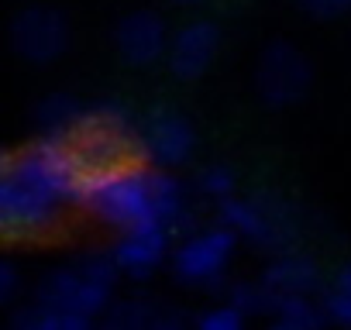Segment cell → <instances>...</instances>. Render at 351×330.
I'll return each mask as SVG.
<instances>
[{"mask_svg": "<svg viewBox=\"0 0 351 330\" xmlns=\"http://www.w3.org/2000/svg\"><path fill=\"white\" fill-rule=\"evenodd\" d=\"M76 207H83L104 227L128 234V231H169L176 234L190 210L186 193L165 169L131 158L104 169H90L83 176Z\"/></svg>", "mask_w": 351, "mask_h": 330, "instance_id": "cell-1", "label": "cell"}, {"mask_svg": "<svg viewBox=\"0 0 351 330\" xmlns=\"http://www.w3.org/2000/svg\"><path fill=\"white\" fill-rule=\"evenodd\" d=\"M66 207V200L21 173L14 158L0 173V241H32L52 234L62 224Z\"/></svg>", "mask_w": 351, "mask_h": 330, "instance_id": "cell-2", "label": "cell"}, {"mask_svg": "<svg viewBox=\"0 0 351 330\" xmlns=\"http://www.w3.org/2000/svg\"><path fill=\"white\" fill-rule=\"evenodd\" d=\"M117 265L110 258V251H93L83 255L56 272H49L35 292L38 303L49 306H66V309H80L86 316H100L110 306L114 285H117Z\"/></svg>", "mask_w": 351, "mask_h": 330, "instance_id": "cell-3", "label": "cell"}, {"mask_svg": "<svg viewBox=\"0 0 351 330\" xmlns=\"http://www.w3.org/2000/svg\"><path fill=\"white\" fill-rule=\"evenodd\" d=\"M221 224H228L238 241H248L262 251H289L300 238V217L296 210L279 200L276 193H248V196H224L221 203Z\"/></svg>", "mask_w": 351, "mask_h": 330, "instance_id": "cell-4", "label": "cell"}, {"mask_svg": "<svg viewBox=\"0 0 351 330\" xmlns=\"http://www.w3.org/2000/svg\"><path fill=\"white\" fill-rule=\"evenodd\" d=\"M86 169H104V165L141 158L138 151V120L121 103H97L83 110L80 127L69 134Z\"/></svg>", "mask_w": 351, "mask_h": 330, "instance_id": "cell-5", "label": "cell"}, {"mask_svg": "<svg viewBox=\"0 0 351 330\" xmlns=\"http://www.w3.org/2000/svg\"><path fill=\"white\" fill-rule=\"evenodd\" d=\"M238 234L228 224L204 227L172 251V272L183 285H217L234 258Z\"/></svg>", "mask_w": 351, "mask_h": 330, "instance_id": "cell-6", "label": "cell"}, {"mask_svg": "<svg viewBox=\"0 0 351 330\" xmlns=\"http://www.w3.org/2000/svg\"><path fill=\"white\" fill-rule=\"evenodd\" d=\"M193 148L197 131L176 107H155L138 120V151L158 169H176V165L190 162Z\"/></svg>", "mask_w": 351, "mask_h": 330, "instance_id": "cell-7", "label": "cell"}, {"mask_svg": "<svg viewBox=\"0 0 351 330\" xmlns=\"http://www.w3.org/2000/svg\"><path fill=\"white\" fill-rule=\"evenodd\" d=\"M69 38H73V31H69L66 14L56 8H45V4L21 8L11 21V45L32 66L56 62L69 49Z\"/></svg>", "mask_w": 351, "mask_h": 330, "instance_id": "cell-8", "label": "cell"}, {"mask_svg": "<svg viewBox=\"0 0 351 330\" xmlns=\"http://www.w3.org/2000/svg\"><path fill=\"white\" fill-rule=\"evenodd\" d=\"M255 83H258V97L269 107H289L306 97V90L313 83V69L296 45L272 42L258 59Z\"/></svg>", "mask_w": 351, "mask_h": 330, "instance_id": "cell-9", "label": "cell"}, {"mask_svg": "<svg viewBox=\"0 0 351 330\" xmlns=\"http://www.w3.org/2000/svg\"><path fill=\"white\" fill-rule=\"evenodd\" d=\"M169 25L155 11H131L117 21L114 28V49L124 66L131 69H148L165 59L169 52Z\"/></svg>", "mask_w": 351, "mask_h": 330, "instance_id": "cell-10", "label": "cell"}, {"mask_svg": "<svg viewBox=\"0 0 351 330\" xmlns=\"http://www.w3.org/2000/svg\"><path fill=\"white\" fill-rule=\"evenodd\" d=\"M217 52H221V28L207 18H197L186 21L180 31H172L165 62L176 79H200L214 66Z\"/></svg>", "mask_w": 351, "mask_h": 330, "instance_id": "cell-11", "label": "cell"}, {"mask_svg": "<svg viewBox=\"0 0 351 330\" xmlns=\"http://www.w3.org/2000/svg\"><path fill=\"white\" fill-rule=\"evenodd\" d=\"M262 285L282 303L289 296H313L324 289V275H320V265L303 255V251H279L265 272H262Z\"/></svg>", "mask_w": 351, "mask_h": 330, "instance_id": "cell-12", "label": "cell"}, {"mask_svg": "<svg viewBox=\"0 0 351 330\" xmlns=\"http://www.w3.org/2000/svg\"><path fill=\"white\" fill-rule=\"evenodd\" d=\"M169 251H172L169 231H128V234H117L110 258H114L121 275L145 279L169 258Z\"/></svg>", "mask_w": 351, "mask_h": 330, "instance_id": "cell-13", "label": "cell"}, {"mask_svg": "<svg viewBox=\"0 0 351 330\" xmlns=\"http://www.w3.org/2000/svg\"><path fill=\"white\" fill-rule=\"evenodd\" d=\"M97 320L80 313V309H66V306H49V303H38L21 309L18 320H14V330H93Z\"/></svg>", "mask_w": 351, "mask_h": 330, "instance_id": "cell-14", "label": "cell"}, {"mask_svg": "<svg viewBox=\"0 0 351 330\" xmlns=\"http://www.w3.org/2000/svg\"><path fill=\"white\" fill-rule=\"evenodd\" d=\"M83 110H86V107H83L76 97H69V93H52V97H45V100L38 103L35 120H38V131H42V134L69 138V134L80 127Z\"/></svg>", "mask_w": 351, "mask_h": 330, "instance_id": "cell-15", "label": "cell"}, {"mask_svg": "<svg viewBox=\"0 0 351 330\" xmlns=\"http://www.w3.org/2000/svg\"><path fill=\"white\" fill-rule=\"evenodd\" d=\"M327 313L313 296H289L269 313V330H324Z\"/></svg>", "mask_w": 351, "mask_h": 330, "instance_id": "cell-16", "label": "cell"}, {"mask_svg": "<svg viewBox=\"0 0 351 330\" xmlns=\"http://www.w3.org/2000/svg\"><path fill=\"white\" fill-rule=\"evenodd\" d=\"M155 316H158V309L152 303H145V299H124V303L107 306L97 316V327L93 330H148Z\"/></svg>", "mask_w": 351, "mask_h": 330, "instance_id": "cell-17", "label": "cell"}, {"mask_svg": "<svg viewBox=\"0 0 351 330\" xmlns=\"http://www.w3.org/2000/svg\"><path fill=\"white\" fill-rule=\"evenodd\" d=\"M228 299H231L245 316H269V313L279 306V299L262 285V279H258V282H238Z\"/></svg>", "mask_w": 351, "mask_h": 330, "instance_id": "cell-18", "label": "cell"}, {"mask_svg": "<svg viewBox=\"0 0 351 330\" xmlns=\"http://www.w3.org/2000/svg\"><path fill=\"white\" fill-rule=\"evenodd\" d=\"M197 186H200L204 196H210V200L221 203L224 196L238 193V176H234L231 165H207V169L197 176Z\"/></svg>", "mask_w": 351, "mask_h": 330, "instance_id": "cell-19", "label": "cell"}, {"mask_svg": "<svg viewBox=\"0 0 351 330\" xmlns=\"http://www.w3.org/2000/svg\"><path fill=\"white\" fill-rule=\"evenodd\" d=\"M245 327H248V316L228 299V303H221V306H210V309L197 320L193 330H245Z\"/></svg>", "mask_w": 351, "mask_h": 330, "instance_id": "cell-20", "label": "cell"}, {"mask_svg": "<svg viewBox=\"0 0 351 330\" xmlns=\"http://www.w3.org/2000/svg\"><path fill=\"white\" fill-rule=\"evenodd\" d=\"M324 313H327V323L341 327V330H351V292H341V289H324V299H320Z\"/></svg>", "mask_w": 351, "mask_h": 330, "instance_id": "cell-21", "label": "cell"}, {"mask_svg": "<svg viewBox=\"0 0 351 330\" xmlns=\"http://www.w3.org/2000/svg\"><path fill=\"white\" fill-rule=\"evenodd\" d=\"M21 289H25L21 268H18L11 258L0 255V306H11V303L21 296Z\"/></svg>", "mask_w": 351, "mask_h": 330, "instance_id": "cell-22", "label": "cell"}, {"mask_svg": "<svg viewBox=\"0 0 351 330\" xmlns=\"http://www.w3.org/2000/svg\"><path fill=\"white\" fill-rule=\"evenodd\" d=\"M300 4L317 18H337V14L351 11V0H300Z\"/></svg>", "mask_w": 351, "mask_h": 330, "instance_id": "cell-23", "label": "cell"}, {"mask_svg": "<svg viewBox=\"0 0 351 330\" xmlns=\"http://www.w3.org/2000/svg\"><path fill=\"white\" fill-rule=\"evenodd\" d=\"M148 330H186V323L176 316V313H158L155 320H152V327Z\"/></svg>", "mask_w": 351, "mask_h": 330, "instance_id": "cell-24", "label": "cell"}, {"mask_svg": "<svg viewBox=\"0 0 351 330\" xmlns=\"http://www.w3.org/2000/svg\"><path fill=\"white\" fill-rule=\"evenodd\" d=\"M330 289H341V292H351V262L337 268V275L330 279Z\"/></svg>", "mask_w": 351, "mask_h": 330, "instance_id": "cell-25", "label": "cell"}, {"mask_svg": "<svg viewBox=\"0 0 351 330\" xmlns=\"http://www.w3.org/2000/svg\"><path fill=\"white\" fill-rule=\"evenodd\" d=\"M11 158H14L11 151H4V148H0V173H4V169H8V165H11Z\"/></svg>", "mask_w": 351, "mask_h": 330, "instance_id": "cell-26", "label": "cell"}, {"mask_svg": "<svg viewBox=\"0 0 351 330\" xmlns=\"http://www.w3.org/2000/svg\"><path fill=\"white\" fill-rule=\"evenodd\" d=\"M176 8H197V4H204V0H172Z\"/></svg>", "mask_w": 351, "mask_h": 330, "instance_id": "cell-27", "label": "cell"}]
</instances>
